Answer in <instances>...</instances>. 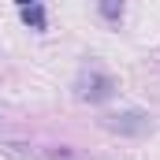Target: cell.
Returning <instances> with one entry per match:
<instances>
[{"label": "cell", "mask_w": 160, "mask_h": 160, "mask_svg": "<svg viewBox=\"0 0 160 160\" xmlns=\"http://www.w3.org/2000/svg\"><path fill=\"white\" fill-rule=\"evenodd\" d=\"M101 123H104V130H112V134H127V138H142V134H149V130H153L149 112H138V108L112 112V116H104Z\"/></svg>", "instance_id": "obj_2"}, {"label": "cell", "mask_w": 160, "mask_h": 160, "mask_svg": "<svg viewBox=\"0 0 160 160\" xmlns=\"http://www.w3.org/2000/svg\"><path fill=\"white\" fill-rule=\"evenodd\" d=\"M30 4H38V0H15V8H30Z\"/></svg>", "instance_id": "obj_5"}, {"label": "cell", "mask_w": 160, "mask_h": 160, "mask_svg": "<svg viewBox=\"0 0 160 160\" xmlns=\"http://www.w3.org/2000/svg\"><path fill=\"white\" fill-rule=\"evenodd\" d=\"M19 15H22V22H26L30 30H45V26H48V19H45V8H41V0H38V4H30V8H19Z\"/></svg>", "instance_id": "obj_3"}, {"label": "cell", "mask_w": 160, "mask_h": 160, "mask_svg": "<svg viewBox=\"0 0 160 160\" xmlns=\"http://www.w3.org/2000/svg\"><path fill=\"white\" fill-rule=\"evenodd\" d=\"M97 11H101V19H104V22H112V26H116V22L123 19V0H97Z\"/></svg>", "instance_id": "obj_4"}, {"label": "cell", "mask_w": 160, "mask_h": 160, "mask_svg": "<svg viewBox=\"0 0 160 160\" xmlns=\"http://www.w3.org/2000/svg\"><path fill=\"white\" fill-rule=\"evenodd\" d=\"M116 93V78L112 75H104L101 67H86L75 82V97L78 101H89V104H101V101H108Z\"/></svg>", "instance_id": "obj_1"}]
</instances>
